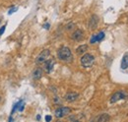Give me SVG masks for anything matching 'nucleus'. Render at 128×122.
Listing matches in <instances>:
<instances>
[{"instance_id": "obj_1", "label": "nucleus", "mask_w": 128, "mask_h": 122, "mask_svg": "<svg viewBox=\"0 0 128 122\" xmlns=\"http://www.w3.org/2000/svg\"><path fill=\"white\" fill-rule=\"evenodd\" d=\"M57 56H58V59H60L61 61H65V62H70L73 59V55H72L70 48L66 47V46L59 48V50L57 51Z\"/></svg>"}, {"instance_id": "obj_2", "label": "nucleus", "mask_w": 128, "mask_h": 122, "mask_svg": "<svg viewBox=\"0 0 128 122\" xmlns=\"http://www.w3.org/2000/svg\"><path fill=\"white\" fill-rule=\"evenodd\" d=\"M94 63H95V57L92 54L86 53L81 58V65L84 68H90V67L93 66Z\"/></svg>"}, {"instance_id": "obj_3", "label": "nucleus", "mask_w": 128, "mask_h": 122, "mask_svg": "<svg viewBox=\"0 0 128 122\" xmlns=\"http://www.w3.org/2000/svg\"><path fill=\"white\" fill-rule=\"evenodd\" d=\"M49 55H50V51H49L48 49L42 50V51L36 56V58H35V63H36V64H42V63H44V62L48 59Z\"/></svg>"}, {"instance_id": "obj_4", "label": "nucleus", "mask_w": 128, "mask_h": 122, "mask_svg": "<svg viewBox=\"0 0 128 122\" xmlns=\"http://www.w3.org/2000/svg\"><path fill=\"white\" fill-rule=\"evenodd\" d=\"M127 95H128V94H127L124 91L116 92L115 93H113V94L111 95V97H110V102H111V103H114V102H116V101H118V100H120V99H124Z\"/></svg>"}, {"instance_id": "obj_5", "label": "nucleus", "mask_w": 128, "mask_h": 122, "mask_svg": "<svg viewBox=\"0 0 128 122\" xmlns=\"http://www.w3.org/2000/svg\"><path fill=\"white\" fill-rule=\"evenodd\" d=\"M71 112V109L69 107H66V106H62V107H59L57 108L55 111H54V114L57 118H62L64 116H66L67 114H69Z\"/></svg>"}, {"instance_id": "obj_6", "label": "nucleus", "mask_w": 128, "mask_h": 122, "mask_svg": "<svg viewBox=\"0 0 128 122\" xmlns=\"http://www.w3.org/2000/svg\"><path fill=\"white\" fill-rule=\"evenodd\" d=\"M79 97V93L78 92H67L65 94V100L68 101V102H73L75 100H77V98Z\"/></svg>"}, {"instance_id": "obj_7", "label": "nucleus", "mask_w": 128, "mask_h": 122, "mask_svg": "<svg viewBox=\"0 0 128 122\" xmlns=\"http://www.w3.org/2000/svg\"><path fill=\"white\" fill-rule=\"evenodd\" d=\"M55 64V61L53 59H47L45 62H44V70L46 73H50L53 69V66Z\"/></svg>"}, {"instance_id": "obj_8", "label": "nucleus", "mask_w": 128, "mask_h": 122, "mask_svg": "<svg viewBox=\"0 0 128 122\" xmlns=\"http://www.w3.org/2000/svg\"><path fill=\"white\" fill-rule=\"evenodd\" d=\"M97 23H98V18H97V16L93 15V16L91 17L90 21H89V28H90L91 30H95V29L96 28V26H97Z\"/></svg>"}, {"instance_id": "obj_9", "label": "nucleus", "mask_w": 128, "mask_h": 122, "mask_svg": "<svg viewBox=\"0 0 128 122\" xmlns=\"http://www.w3.org/2000/svg\"><path fill=\"white\" fill-rule=\"evenodd\" d=\"M83 35H84V33H83V31H82L81 30H76L72 33L71 37H72V39H74V40H76V41H80V40L83 38Z\"/></svg>"}, {"instance_id": "obj_10", "label": "nucleus", "mask_w": 128, "mask_h": 122, "mask_svg": "<svg viewBox=\"0 0 128 122\" xmlns=\"http://www.w3.org/2000/svg\"><path fill=\"white\" fill-rule=\"evenodd\" d=\"M42 74H43L42 69L37 68V69H35V70L33 71V73H32V78H33L34 80H38V79H40V78L42 77Z\"/></svg>"}, {"instance_id": "obj_11", "label": "nucleus", "mask_w": 128, "mask_h": 122, "mask_svg": "<svg viewBox=\"0 0 128 122\" xmlns=\"http://www.w3.org/2000/svg\"><path fill=\"white\" fill-rule=\"evenodd\" d=\"M87 49H88V45L87 44H83V45H80L76 49V52H77V54H83V53H85L87 51Z\"/></svg>"}, {"instance_id": "obj_12", "label": "nucleus", "mask_w": 128, "mask_h": 122, "mask_svg": "<svg viewBox=\"0 0 128 122\" xmlns=\"http://www.w3.org/2000/svg\"><path fill=\"white\" fill-rule=\"evenodd\" d=\"M121 68L122 69H127L128 68V55H124L121 61Z\"/></svg>"}, {"instance_id": "obj_13", "label": "nucleus", "mask_w": 128, "mask_h": 122, "mask_svg": "<svg viewBox=\"0 0 128 122\" xmlns=\"http://www.w3.org/2000/svg\"><path fill=\"white\" fill-rule=\"evenodd\" d=\"M97 120H98L99 122L108 121V120H109V115H108V114H101V116H99Z\"/></svg>"}, {"instance_id": "obj_14", "label": "nucleus", "mask_w": 128, "mask_h": 122, "mask_svg": "<svg viewBox=\"0 0 128 122\" xmlns=\"http://www.w3.org/2000/svg\"><path fill=\"white\" fill-rule=\"evenodd\" d=\"M103 37H104V32H103V31H99V32L96 34V41H100Z\"/></svg>"}, {"instance_id": "obj_15", "label": "nucleus", "mask_w": 128, "mask_h": 122, "mask_svg": "<svg viewBox=\"0 0 128 122\" xmlns=\"http://www.w3.org/2000/svg\"><path fill=\"white\" fill-rule=\"evenodd\" d=\"M90 42H91L92 44H93V43H95V42H96V34H93V35H92Z\"/></svg>"}, {"instance_id": "obj_16", "label": "nucleus", "mask_w": 128, "mask_h": 122, "mask_svg": "<svg viewBox=\"0 0 128 122\" xmlns=\"http://www.w3.org/2000/svg\"><path fill=\"white\" fill-rule=\"evenodd\" d=\"M15 11H17V8H16V7H14V8H12V9H10V10H9V12H8V14H9V15H11V14H13Z\"/></svg>"}, {"instance_id": "obj_17", "label": "nucleus", "mask_w": 128, "mask_h": 122, "mask_svg": "<svg viewBox=\"0 0 128 122\" xmlns=\"http://www.w3.org/2000/svg\"><path fill=\"white\" fill-rule=\"evenodd\" d=\"M24 107H25V103H24V101H23V102H22V104L20 105V107L18 108V109H19V111H23V110H24Z\"/></svg>"}, {"instance_id": "obj_18", "label": "nucleus", "mask_w": 128, "mask_h": 122, "mask_svg": "<svg viewBox=\"0 0 128 122\" xmlns=\"http://www.w3.org/2000/svg\"><path fill=\"white\" fill-rule=\"evenodd\" d=\"M5 29H6V26H3V27L0 29V35H2V34L4 33V31H5Z\"/></svg>"}, {"instance_id": "obj_19", "label": "nucleus", "mask_w": 128, "mask_h": 122, "mask_svg": "<svg viewBox=\"0 0 128 122\" xmlns=\"http://www.w3.org/2000/svg\"><path fill=\"white\" fill-rule=\"evenodd\" d=\"M51 119H52V117H51L50 115H46V116H45V121H47V122H49V121H50Z\"/></svg>"}, {"instance_id": "obj_20", "label": "nucleus", "mask_w": 128, "mask_h": 122, "mask_svg": "<svg viewBox=\"0 0 128 122\" xmlns=\"http://www.w3.org/2000/svg\"><path fill=\"white\" fill-rule=\"evenodd\" d=\"M73 26H74V24H72V23H71V24H70V25H68V26H67V27H66V29H67V30H71V29H72V27H73Z\"/></svg>"}, {"instance_id": "obj_21", "label": "nucleus", "mask_w": 128, "mask_h": 122, "mask_svg": "<svg viewBox=\"0 0 128 122\" xmlns=\"http://www.w3.org/2000/svg\"><path fill=\"white\" fill-rule=\"evenodd\" d=\"M44 28H45V29H49V24H46V25H44Z\"/></svg>"}, {"instance_id": "obj_22", "label": "nucleus", "mask_w": 128, "mask_h": 122, "mask_svg": "<svg viewBox=\"0 0 128 122\" xmlns=\"http://www.w3.org/2000/svg\"><path fill=\"white\" fill-rule=\"evenodd\" d=\"M36 119L39 120V119H40V115H37V116H36Z\"/></svg>"}, {"instance_id": "obj_23", "label": "nucleus", "mask_w": 128, "mask_h": 122, "mask_svg": "<svg viewBox=\"0 0 128 122\" xmlns=\"http://www.w3.org/2000/svg\"><path fill=\"white\" fill-rule=\"evenodd\" d=\"M9 121H10V122H11V121H13V118H12V117H10V118H9Z\"/></svg>"}]
</instances>
